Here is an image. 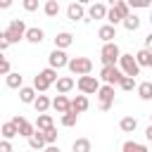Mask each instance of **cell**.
<instances>
[{
  "label": "cell",
  "instance_id": "obj_28",
  "mask_svg": "<svg viewBox=\"0 0 152 152\" xmlns=\"http://www.w3.org/2000/svg\"><path fill=\"white\" fill-rule=\"evenodd\" d=\"M0 133H2V138H14V135H19V128H17V124L14 121H7V124H2L0 126Z\"/></svg>",
  "mask_w": 152,
  "mask_h": 152
},
{
  "label": "cell",
  "instance_id": "obj_11",
  "mask_svg": "<svg viewBox=\"0 0 152 152\" xmlns=\"http://www.w3.org/2000/svg\"><path fill=\"white\" fill-rule=\"evenodd\" d=\"M28 147H33V150H43V147H48L45 135H43V131H40V128H36V131L28 135Z\"/></svg>",
  "mask_w": 152,
  "mask_h": 152
},
{
  "label": "cell",
  "instance_id": "obj_4",
  "mask_svg": "<svg viewBox=\"0 0 152 152\" xmlns=\"http://www.w3.org/2000/svg\"><path fill=\"white\" fill-rule=\"evenodd\" d=\"M121 76H124V71H121V66H116V64H102V69H100V78H102L104 83L116 86V83L121 81Z\"/></svg>",
  "mask_w": 152,
  "mask_h": 152
},
{
  "label": "cell",
  "instance_id": "obj_42",
  "mask_svg": "<svg viewBox=\"0 0 152 152\" xmlns=\"http://www.w3.org/2000/svg\"><path fill=\"white\" fill-rule=\"evenodd\" d=\"M14 0H0V10H10Z\"/></svg>",
  "mask_w": 152,
  "mask_h": 152
},
{
  "label": "cell",
  "instance_id": "obj_38",
  "mask_svg": "<svg viewBox=\"0 0 152 152\" xmlns=\"http://www.w3.org/2000/svg\"><path fill=\"white\" fill-rule=\"evenodd\" d=\"M38 2H40V0H21V5H24L26 12H36V10H38Z\"/></svg>",
  "mask_w": 152,
  "mask_h": 152
},
{
  "label": "cell",
  "instance_id": "obj_7",
  "mask_svg": "<svg viewBox=\"0 0 152 152\" xmlns=\"http://www.w3.org/2000/svg\"><path fill=\"white\" fill-rule=\"evenodd\" d=\"M76 88H78L81 93H86V95H93V93H97L100 81H97L95 76H90V74H83V76L76 81Z\"/></svg>",
  "mask_w": 152,
  "mask_h": 152
},
{
  "label": "cell",
  "instance_id": "obj_31",
  "mask_svg": "<svg viewBox=\"0 0 152 152\" xmlns=\"http://www.w3.org/2000/svg\"><path fill=\"white\" fill-rule=\"evenodd\" d=\"M121 150H124V152H145V150H147V145L135 142V140H126V142L121 145Z\"/></svg>",
  "mask_w": 152,
  "mask_h": 152
},
{
  "label": "cell",
  "instance_id": "obj_48",
  "mask_svg": "<svg viewBox=\"0 0 152 152\" xmlns=\"http://www.w3.org/2000/svg\"><path fill=\"white\" fill-rule=\"evenodd\" d=\"M150 124H152V114H150Z\"/></svg>",
  "mask_w": 152,
  "mask_h": 152
},
{
  "label": "cell",
  "instance_id": "obj_19",
  "mask_svg": "<svg viewBox=\"0 0 152 152\" xmlns=\"http://www.w3.org/2000/svg\"><path fill=\"white\" fill-rule=\"evenodd\" d=\"M5 83H7V88L19 90V88L24 86V76H21V74H17V71H10V74L5 76Z\"/></svg>",
  "mask_w": 152,
  "mask_h": 152
},
{
  "label": "cell",
  "instance_id": "obj_49",
  "mask_svg": "<svg viewBox=\"0 0 152 152\" xmlns=\"http://www.w3.org/2000/svg\"><path fill=\"white\" fill-rule=\"evenodd\" d=\"M150 24H152V17H150Z\"/></svg>",
  "mask_w": 152,
  "mask_h": 152
},
{
  "label": "cell",
  "instance_id": "obj_36",
  "mask_svg": "<svg viewBox=\"0 0 152 152\" xmlns=\"http://www.w3.org/2000/svg\"><path fill=\"white\" fill-rule=\"evenodd\" d=\"M43 135H45V142H48V145H55V142H57V128H55V126L45 128Z\"/></svg>",
  "mask_w": 152,
  "mask_h": 152
},
{
  "label": "cell",
  "instance_id": "obj_18",
  "mask_svg": "<svg viewBox=\"0 0 152 152\" xmlns=\"http://www.w3.org/2000/svg\"><path fill=\"white\" fill-rule=\"evenodd\" d=\"M71 43H74V36H71L69 31H62V33H57V36H55V48H62V50H66Z\"/></svg>",
  "mask_w": 152,
  "mask_h": 152
},
{
  "label": "cell",
  "instance_id": "obj_14",
  "mask_svg": "<svg viewBox=\"0 0 152 152\" xmlns=\"http://www.w3.org/2000/svg\"><path fill=\"white\" fill-rule=\"evenodd\" d=\"M43 38H45V31H43V28H38V26H31V28H26V36H24V40H28V43L38 45V43H43Z\"/></svg>",
  "mask_w": 152,
  "mask_h": 152
},
{
  "label": "cell",
  "instance_id": "obj_15",
  "mask_svg": "<svg viewBox=\"0 0 152 152\" xmlns=\"http://www.w3.org/2000/svg\"><path fill=\"white\" fill-rule=\"evenodd\" d=\"M36 88L33 86H21L19 88V100L24 102V104H33V100H36Z\"/></svg>",
  "mask_w": 152,
  "mask_h": 152
},
{
  "label": "cell",
  "instance_id": "obj_3",
  "mask_svg": "<svg viewBox=\"0 0 152 152\" xmlns=\"http://www.w3.org/2000/svg\"><path fill=\"white\" fill-rule=\"evenodd\" d=\"M5 33H7V38H10L12 45L19 43V40H24V36H26V24H24V19H12Z\"/></svg>",
  "mask_w": 152,
  "mask_h": 152
},
{
  "label": "cell",
  "instance_id": "obj_8",
  "mask_svg": "<svg viewBox=\"0 0 152 152\" xmlns=\"http://www.w3.org/2000/svg\"><path fill=\"white\" fill-rule=\"evenodd\" d=\"M48 64H50V66H55V69L59 71V69H64V66L69 64V55H66L62 48H55V50L48 55Z\"/></svg>",
  "mask_w": 152,
  "mask_h": 152
},
{
  "label": "cell",
  "instance_id": "obj_50",
  "mask_svg": "<svg viewBox=\"0 0 152 152\" xmlns=\"http://www.w3.org/2000/svg\"><path fill=\"white\" fill-rule=\"evenodd\" d=\"M0 135H2V133H0Z\"/></svg>",
  "mask_w": 152,
  "mask_h": 152
},
{
  "label": "cell",
  "instance_id": "obj_13",
  "mask_svg": "<svg viewBox=\"0 0 152 152\" xmlns=\"http://www.w3.org/2000/svg\"><path fill=\"white\" fill-rule=\"evenodd\" d=\"M97 38H100L102 43H109V40H114V38H116V26H114V24H104V26H100V31H97Z\"/></svg>",
  "mask_w": 152,
  "mask_h": 152
},
{
  "label": "cell",
  "instance_id": "obj_1",
  "mask_svg": "<svg viewBox=\"0 0 152 152\" xmlns=\"http://www.w3.org/2000/svg\"><path fill=\"white\" fill-rule=\"evenodd\" d=\"M66 69H69L74 76L90 74V71H93V59H88V57H69V64H66Z\"/></svg>",
  "mask_w": 152,
  "mask_h": 152
},
{
  "label": "cell",
  "instance_id": "obj_12",
  "mask_svg": "<svg viewBox=\"0 0 152 152\" xmlns=\"http://www.w3.org/2000/svg\"><path fill=\"white\" fill-rule=\"evenodd\" d=\"M66 17L71 19V21H78V19H83L86 17V10H83V5L76 0V2H71L69 7H66Z\"/></svg>",
  "mask_w": 152,
  "mask_h": 152
},
{
  "label": "cell",
  "instance_id": "obj_40",
  "mask_svg": "<svg viewBox=\"0 0 152 152\" xmlns=\"http://www.w3.org/2000/svg\"><path fill=\"white\" fill-rule=\"evenodd\" d=\"M12 71V66H10V59H2L0 62V76H7Z\"/></svg>",
  "mask_w": 152,
  "mask_h": 152
},
{
  "label": "cell",
  "instance_id": "obj_46",
  "mask_svg": "<svg viewBox=\"0 0 152 152\" xmlns=\"http://www.w3.org/2000/svg\"><path fill=\"white\" fill-rule=\"evenodd\" d=\"M78 2H81V5H90L93 0H78Z\"/></svg>",
  "mask_w": 152,
  "mask_h": 152
},
{
  "label": "cell",
  "instance_id": "obj_26",
  "mask_svg": "<svg viewBox=\"0 0 152 152\" xmlns=\"http://www.w3.org/2000/svg\"><path fill=\"white\" fill-rule=\"evenodd\" d=\"M116 86H119L121 90H126V93H131L133 88H138V83H135V76H128V74H124V76H121V81H119Z\"/></svg>",
  "mask_w": 152,
  "mask_h": 152
},
{
  "label": "cell",
  "instance_id": "obj_16",
  "mask_svg": "<svg viewBox=\"0 0 152 152\" xmlns=\"http://www.w3.org/2000/svg\"><path fill=\"white\" fill-rule=\"evenodd\" d=\"M88 17H90V19H104V17H107V7H104L102 2H90Z\"/></svg>",
  "mask_w": 152,
  "mask_h": 152
},
{
  "label": "cell",
  "instance_id": "obj_35",
  "mask_svg": "<svg viewBox=\"0 0 152 152\" xmlns=\"http://www.w3.org/2000/svg\"><path fill=\"white\" fill-rule=\"evenodd\" d=\"M38 74H43V76H45V78H48L50 83H55V81L59 78V76H57V69H55V66H50V64H48V66H45L43 71H38Z\"/></svg>",
  "mask_w": 152,
  "mask_h": 152
},
{
  "label": "cell",
  "instance_id": "obj_25",
  "mask_svg": "<svg viewBox=\"0 0 152 152\" xmlns=\"http://www.w3.org/2000/svg\"><path fill=\"white\" fill-rule=\"evenodd\" d=\"M119 128H121L124 133H133V131L138 128V119H135V116H124V119L119 121Z\"/></svg>",
  "mask_w": 152,
  "mask_h": 152
},
{
  "label": "cell",
  "instance_id": "obj_21",
  "mask_svg": "<svg viewBox=\"0 0 152 152\" xmlns=\"http://www.w3.org/2000/svg\"><path fill=\"white\" fill-rule=\"evenodd\" d=\"M76 121H78V112H76L74 107H69V109L62 114V126L71 128V126H76Z\"/></svg>",
  "mask_w": 152,
  "mask_h": 152
},
{
  "label": "cell",
  "instance_id": "obj_17",
  "mask_svg": "<svg viewBox=\"0 0 152 152\" xmlns=\"http://www.w3.org/2000/svg\"><path fill=\"white\" fill-rule=\"evenodd\" d=\"M121 24H124V28H126V31H138V28H140V17H138V14H133V12H128V14L124 17V21H121Z\"/></svg>",
  "mask_w": 152,
  "mask_h": 152
},
{
  "label": "cell",
  "instance_id": "obj_23",
  "mask_svg": "<svg viewBox=\"0 0 152 152\" xmlns=\"http://www.w3.org/2000/svg\"><path fill=\"white\" fill-rule=\"evenodd\" d=\"M33 107H36V112H48V109L52 107V100H50L48 95H36Z\"/></svg>",
  "mask_w": 152,
  "mask_h": 152
},
{
  "label": "cell",
  "instance_id": "obj_32",
  "mask_svg": "<svg viewBox=\"0 0 152 152\" xmlns=\"http://www.w3.org/2000/svg\"><path fill=\"white\" fill-rule=\"evenodd\" d=\"M50 86H52V83H50V81H48V78H45L43 74H38V76L33 78V88H36L38 93H45V90H48Z\"/></svg>",
  "mask_w": 152,
  "mask_h": 152
},
{
  "label": "cell",
  "instance_id": "obj_34",
  "mask_svg": "<svg viewBox=\"0 0 152 152\" xmlns=\"http://www.w3.org/2000/svg\"><path fill=\"white\" fill-rule=\"evenodd\" d=\"M71 150L74 152H90V140L88 138H78V140H74Z\"/></svg>",
  "mask_w": 152,
  "mask_h": 152
},
{
  "label": "cell",
  "instance_id": "obj_6",
  "mask_svg": "<svg viewBox=\"0 0 152 152\" xmlns=\"http://www.w3.org/2000/svg\"><path fill=\"white\" fill-rule=\"evenodd\" d=\"M119 66H121V71L128 74V76H138L140 69H142V66L138 64L135 55H121V57H119Z\"/></svg>",
  "mask_w": 152,
  "mask_h": 152
},
{
  "label": "cell",
  "instance_id": "obj_20",
  "mask_svg": "<svg viewBox=\"0 0 152 152\" xmlns=\"http://www.w3.org/2000/svg\"><path fill=\"white\" fill-rule=\"evenodd\" d=\"M55 86H57V93H69V90L76 86V81H74L71 76H62V78L55 81Z\"/></svg>",
  "mask_w": 152,
  "mask_h": 152
},
{
  "label": "cell",
  "instance_id": "obj_10",
  "mask_svg": "<svg viewBox=\"0 0 152 152\" xmlns=\"http://www.w3.org/2000/svg\"><path fill=\"white\" fill-rule=\"evenodd\" d=\"M69 107H71V100L66 97V93H59V95L52 100V109H55L57 114H64Z\"/></svg>",
  "mask_w": 152,
  "mask_h": 152
},
{
  "label": "cell",
  "instance_id": "obj_27",
  "mask_svg": "<svg viewBox=\"0 0 152 152\" xmlns=\"http://www.w3.org/2000/svg\"><path fill=\"white\" fill-rule=\"evenodd\" d=\"M50 126H55V124H52V116H50L48 112H38V119H36V128L45 131V128H50Z\"/></svg>",
  "mask_w": 152,
  "mask_h": 152
},
{
  "label": "cell",
  "instance_id": "obj_44",
  "mask_svg": "<svg viewBox=\"0 0 152 152\" xmlns=\"http://www.w3.org/2000/svg\"><path fill=\"white\" fill-rule=\"evenodd\" d=\"M145 138H147V140H150V142H152V124H150V126H147V128H145Z\"/></svg>",
  "mask_w": 152,
  "mask_h": 152
},
{
  "label": "cell",
  "instance_id": "obj_9",
  "mask_svg": "<svg viewBox=\"0 0 152 152\" xmlns=\"http://www.w3.org/2000/svg\"><path fill=\"white\" fill-rule=\"evenodd\" d=\"M14 124H17V128H19V135H24V138H28L33 131H36V124H31V121H26L24 116H14L12 119Z\"/></svg>",
  "mask_w": 152,
  "mask_h": 152
},
{
  "label": "cell",
  "instance_id": "obj_22",
  "mask_svg": "<svg viewBox=\"0 0 152 152\" xmlns=\"http://www.w3.org/2000/svg\"><path fill=\"white\" fill-rule=\"evenodd\" d=\"M104 19H107L109 24H114V26H116V24H121V21H124V14H121V10H119L116 5H112V7L107 10V17H104Z\"/></svg>",
  "mask_w": 152,
  "mask_h": 152
},
{
  "label": "cell",
  "instance_id": "obj_39",
  "mask_svg": "<svg viewBox=\"0 0 152 152\" xmlns=\"http://www.w3.org/2000/svg\"><path fill=\"white\" fill-rule=\"evenodd\" d=\"M10 45H12V43H10V38H7V33H5V31H0V50L5 52Z\"/></svg>",
  "mask_w": 152,
  "mask_h": 152
},
{
  "label": "cell",
  "instance_id": "obj_47",
  "mask_svg": "<svg viewBox=\"0 0 152 152\" xmlns=\"http://www.w3.org/2000/svg\"><path fill=\"white\" fill-rule=\"evenodd\" d=\"M150 69H152V59H150Z\"/></svg>",
  "mask_w": 152,
  "mask_h": 152
},
{
  "label": "cell",
  "instance_id": "obj_29",
  "mask_svg": "<svg viewBox=\"0 0 152 152\" xmlns=\"http://www.w3.org/2000/svg\"><path fill=\"white\" fill-rule=\"evenodd\" d=\"M135 90H138V97H140V100H145V102L152 100V83H150V81H142Z\"/></svg>",
  "mask_w": 152,
  "mask_h": 152
},
{
  "label": "cell",
  "instance_id": "obj_41",
  "mask_svg": "<svg viewBox=\"0 0 152 152\" xmlns=\"http://www.w3.org/2000/svg\"><path fill=\"white\" fill-rule=\"evenodd\" d=\"M0 152H12V142H10V138L0 140Z\"/></svg>",
  "mask_w": 152,
  "mask_h": 152
},
{
  "label": "cell",
  "instance_id": "obj_2",
  "mask_svg": "<svg viewBox=\"0 0 152 152\" xmlns=\"http://www.w3.org/2000/svg\"><path fill=\"white\" fill-rule=\"evenodd\" d=\"M119 57H121V50H119V45L114 40H109V43L102 45V50H100L102 64H119Z\"/></svg>",
  "mask_w": 152,
  "mask_h": 152
},
{
  "label": "cell",
  "instance_id": "obj_37",
  "mask_svg": "<svg viewBox=\"0 0 152 152\" xmlns=\"http://www.w3.org/2000/svg\"><path fill=\"white\" fill-rule=\"evenodd\" d=\"M133 10H145V7H150L152 5V0H126Z\"/></svg>",
  "mask_w": 152,
  "mask_h": 152
},
{
  "label": "cell",
  "instance_id": "obj_30",
  "mask_svg": "<svg viewBox=\"0 0 152 152\" xmlns=\"http://www.w3.org/2000/svg\"><path fill=\"white\" fill-rule=\"evenodd\" d=\"M135 59H138V64H140V66H150L152 50H150V48H142V50H138V52H135Z\"/></svg>",
  "mask_w": 152,
  "mask_h": 152
},
{
  "label": "cell",
  "instance_id": "obj_43",
  "mask_svg": "<svg viewBox=\"0 0 152 152\" xmlns=\"http://www.w3.org/2000/svg\"><path fill=\"white\" fill-rule=\"evenodd\" d=\"M145 48H150V50H152V31L145 36Z\"/></svg>",
  "mask_w": 152,
  "mask_h": 152
},
{
  "label": "cell",
  "instance_id": "obj_24",
  "mask_svg": "<svg viewBox=\"0 0 152 152\" xmlns=\"http://www.w3.org/2000/svg\"><path fill=\"white\" fill-rule=\"evenodd\" d=\"M71 107H74L78 114H81V112H86V109L90 107V102H88V95H86V93H83V95H76V97L71 100Z\"/></svg>",
  "mask_w": 152,
  "mask_h": 152
},
{
  "label": "cell",
  "instance_id": "obj_33",
  "mask_svg": "<svg viewBox=\"0 0 152 152\" xmlns=\"http://www.w3.org/2000/svg\"><path fill=\"white\" fill-rule=\"evenodd\" d=\"M43 12H45L48 17H57V14H59V2H57V0H45Z\"/></svg>",
  "mask_w": 152,
  "mask_h": 152
},
{
  "label": "cell",
  "instance_id": "obj_45",
  "mask_svg": "<svg viewBox=\"0 0 152 152\" xmlns=\"http://www.w3.org/2000/svg\"><path fill=\"white\" fill-rule=\"evenodd\" d=\"M109 5H119V2H124V0H107Z\"/></svg>",
  "mask_w": 152,
  "mask_h": 152
},
{
  "label": "cell",
  "instance_id": "obj_5",
  "mask_svg": "<svg viewBox=\"0 0 152 152\" xmlns=\"http://www.w3.org/2000/svg\"><path fill=\"white\" fill-rule=\"evenodd\" d=\"M97 97H100V109L102 112H109L112 104H114V86L112 83H104L97 88Z\"/></svg>",
  "mask_w": 152,
  "mask_h": 152
}]
</instances>
